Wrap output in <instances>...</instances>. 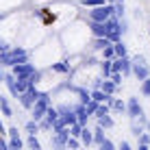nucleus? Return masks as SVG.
<instances>
[{
    "mask_svg": "<svg viewBox=\"0 0 150 150\" xmlns=\"http://www.w3.org/2000/svg\"><path fill=\"white\" fill-rule=\"evenodd\" d=\"M26 59H28V52L24 48H7L0 52V65H4V68H13V65L22 63Z\"/></svg>",
    "mask_w": 150,
    "mask_h": 150,
    "instance_id": "nucleus-1",
    "label": "nucleus"
},
{
    "mask_svg": "<svg viewBox=\"0 0 150 150\" xmlns=\"http://www.w3.org/2000/svg\"><path fill=\"white\" fill-rule=\"evenodd\" d=\"M111 15H113V4L107 2V4H100V7H91L89 20L91 22H107Z\"/></svg>",
    "mask_w": 150,
    "mask_h": 150,
    "instance_id": "nucleus-2",
    "label": "nucleus"
},
{
    "mask_svg": "<svg viewBox=\"0 0 150 150\" xmlns=\"http://www.w3.org/2000/svg\"><path fill=\"white\" fill-rule=\"evenodd\" d=\"M133 74H135L137 81H144L146 76H150V68H148L146 59H144L142 54H137L135 59H133Z\"/></svg>",
    "mask_w": 150,
    "mask_h": 150,
    "instance_id": "nucleus-3",
    "label": "nucleus"
},
{
    "mask_svg": "<svg viewBox=\"0 0 150 150\" xmlns=\"http://www.w3.org/2000/svg\"><path fill=\"white\" fill-rule=\"evenodd\" d=\"M33 72H35V65L28 63V61H22V63L13 65V74L18 76V79H28Z\"/></svg>",
    "mask_w": 150,
    "mask_h": 150,
    "instance_id": "nucleus-4",
    "label": "nucleus"
},
{
    "mask_svg": "<svg viewBox=\"0 0 150 150\" xmlns=\"http://www.w3.org/2000/svg\"><path fill=\"white\" fill-rule=\"evenodd\" d=\"M126 111H128V115H131V120H135V117H142V115H144V109H142V105H139V98H128Z\"/></svg>",
    "mask_w": 150,
    "mask_h": 150,
    "instance_id": "nucleus-5",
    "label": "nucleus"
},
{
    "mask_svg": "<svg viewBox=\"0 0 150 150\" xmlns=\"http://www.w3.org/2000/svg\"><path fill=\"white\" fill-rule=\"evenodd\" d=\"M89 28H91V33H94L96 37H107V33H109V24L107 22H91Z\"/></svg>",
    "mask_w": 150,
    "mask_h": 150,
    "instance_id": "nucleus-6",
    "label": "nucleus"
},
{
    "mask_svg": "<svg viewBox=\"0 0 150 150\" xmlns=\"http://www.w3.org/2000/svg\"><path fill=\"white\" fill-rule=\"evenodd\" d=\"M68 137H70V126H63V128L57 131V137L52 139V144L54 146H65V144H68Z\"/></svg>",
    "mask_w": 150,
    "mask_h": 150,
    "instance_id": "nucleus-7",
    "label": "nucleus"
},
{
    "mask_svg": "<svg viewBox=\"0 0 150 150\" xmlns=\"http://www.w3.org/2000/svg\"><path fill=\"white\" fill-rule=\"evenodd\" d=\"M4 83H7V87H9V94L13 98H18L20 91H18V83H15V74H4Z\"/></svg>",
    "mask_w": 150,
    "mask_h": 150,
    "instance_id": "nucleus-8",
    "label": "nucleus"
},
{
    "mask_svg": "<svg viewBox=\"0 0 150 150\" xmlns=\"http://www.w3.org/2000/svg\"><path fill=\"white\" fill-rule=\"evenodd\" d=\"M52 72H61V74H70L72 68H70V63L68 61H59V63H52V68H50Z\"/></svg>",
    "mask_w": 150,
    "mask_h": 150,
    "instance_id": "nucleus-9",
    "label": "nucleus"
},
{
    "mask_svg": "<svg viewBox=\"0 0 150 150\" xmlns=\"http://www.w3.org/2000/svg\"><path fill=\"white\" fill-rule=\"evenodd\" d=\"M0 111H2V115H4V117H13V109H11V105H9L7 98H2V96H0Z\"/></svg>",
    "mask_w": 150,
    "mask_h": 150,
    "instance_id": "nucleus-10",
    "label": "nucleus"
},
{
    "mask_svg": "<svg viewBox=\"0 0 150 150\" xmlns=\"http://www.w3.org/2000/svg\"><path fill=\"white\" fill-rule=\"evenodd\" d=\"M81 142L85 144V146L94 144V133H91V131H89L87 126H83V131H81Z\"/></svg>",
    "mask_w": 150,
    "mask_h": 150,
    "instance_id": "nucleus-11",
    "label": "nucleus"
},
{
    "mask_svg": "<svg viewBox=\"0 0 150 150\" xmlns=\"http://www.w3.org/2000/svg\"><path fill=\"white\" fill-rule=\"evenodd\" d=\"M100 89L105 91V94H113V91L117 89V85L113 83L111 79H102V85H100Z\"/></svg>",
    "mask_w": 150,
    "mask_h": 150,
    "instance_id": "nucleus-12",
    "label": "nucleus"
},
{
    "mask_svg": "<svg viewBox=\"0 0 150 150\" xmlns=\"http://www.w3.org/2000/svg\"><path fill=\"white\" fill-rule=\"evenodd\" d=\"M111 61H113V59H102L100 63H98V65H100V72H102V76H105V79H109V76H111Z\"/></svg>",
    "mask_w": 150,
    "mask_h": 150,
    "instance_id": "nucleus-13",
    "label": "nucleus"
},
{
    "mask_svg": "<svg viewBox=\"0 0 150 150\" xmlns=\"http://www.w3.org/2000/svg\"><path fill=\"white\" fill-rule=\"evenodd\" d=\"M105 128H102L100 126V124H98V126H96V131H94V144H96V146H100V144L102 142H105Z\"/></svg>",
    "mask_w": 150,
    "mask_h": 150,
    "instance_id": "nucleus-14",
    "label": "nucleus"
},
{
    "mask_svg": "<svg viewBox=\"0 0 150 150\" xmlns=\"http://www.w3.org/2000/svg\"><path fill=\"white\" fill-rule=\"evenodd\" d=\"M113 52H115V57H126V46L122 44V39L113 41Z\"/></svg>",
    "mask_w": 150,
    "mask_h": 150,
    "instance_id": "nucleus-15",
    "label": "nucleus"
},
{
    "mask_svg": "<svg viewBox=\"0 0 150 150\" xmlns=\"http://www.w3.org/2000/svg\"><path fill=\"white\" fill-rule=\"evenodd\" d=\"M46 120H48L50 124H54L57 120H59V109H52V107H48V111H46Z\"/></svg>",
    "mask_w": 150,
    "mask_h": 150,
    "instance_id": "nucleus-16",
    "label": "nucleus"
},
{
    "mask_svg": "<svg viewBox=\"0 0 150 150\" xmlns=\"http://www.w3.org/2000/svg\"><path fill=\"white\" fill-rule=\"evenodd\" d=\"M98 124H100L102 128H111L113 126V117L109 115V113H105L102 117H98Z\"/></svg>",
    "mask_w": 150,
    "mask_h": 150,
    "instance_id": "nucleus-17",
    "label": "nucleus"
},
{
    "mask_svg": "<svg viewBox=\"0 0 150 150\" xmlns=\"http://www.w3.org/2000/svg\"><path fill=\"white\" fill-rule=\"evenodd\" d=\"M107 96H111V94H105L102 89H94L91 91V100H96V102H105Z\"/></svg>",
    "mask_w": 150,
    "mask_h": 150,
    "instance_id": "nucleus-18",
    "label": "nucleus"
},
{
    "mask_svg": "<svg viewBox=\"0 0 150 150\" xmlns=\"http://www.w3.org/2000/svg\"><path fill=\"white\" fill-rule=\"evenodd\" d=\"M109 44H113V41H109L107 37H96V41H94V50H102V48H107Z\"/></svg>",
    "mask_w": 150,
    "mask_h": 150,
    "instance_id": "nucleus-19",
    "label": "nucleus"
},
{
    "mask_svg": "<svg viewBox=\"0 0 150 150\" xmlns=\"http://www.w3.org/2000/svg\"><path fill=\"white\" fill-rule=\"evenodd\" d=\"M126 9H124V2H113V15L115 18H124Z\"/></svg>",
    "mask_w": 150,
    "mask_h": 150,
    "instance_id": "nucleus-20",
    "label": "nucleus"
},
{
    "mask_svg": "<svg viewBox=\"0 0 150 150\" xmlns=\"http://www.w3.org/2000/svg\"><path fill=\"white\" fill-rule=\"evenodd\" d=\"M26 131H28V135H35V133L39 131V122H37V120H30V122H26Z\"/></svg>",
    "mask_w": 150,
    "mask_h": 150,
    "instance_id": "nucleus-21",
    "label": "nucleus"
},
{
    "mask_svg": "<svg viewBox=\"0 0 150 150\" xmlns=\"http://www.w3.org/2000/svg\"><path fill=\"white\" fill-rule=\"evenodd\" d=\"M81 131H83V124H79V122H74L70 126V135L72 137H81Z\"/></svg>",
    "mask_w": 150,
    "mask_h": 150,
    "instance_id": "nucleus-22",
    "label": "nucleus"
},
{
    "mask_svg": "<svg viewBox=\"0 0 150 150\" xmlns=\"http://www.w3.org/2000/svg\"><path fill=\"white\" fill-rule=\"evenodd\" d=\"M83 7H100V4H107V0H81Z\"/></svg>",
    "mask_w": 150,
    "mask_h": 150,
    "instance_id": "nucleus-23",
    "label": "nucleus"
},
{
    "mask_svg": "<svg viewBox=\"0 0 150 150\" xmlns=\"http://www.w3.org/2000/svg\"><path fill=\"white\" fill-rule=\"evenodd\" d=\"M102 57H105V59H115V52H113V44H109L107 48H102Z\"/></svg>",
    "mask_w": 150,
    "mask_h": 150,
    "instance_id": "nucleus-24",
    "label": "nucleus"
},
{
    "mask_svg": "<svg viewBox=\"0 0 150 150\" xmlns=\"http://www.w3.org/2000/svg\"><path fill=\"white\" fill-rule=\"evenodd\" d=\"M76 91H79V96H81V102H83V105H87V102L91 100V94H87L85 89H81V87H76Z\"/></svg>",
    "mask_w": 150,
    "mask_h": 150,
    "instance_id": "nucleus-25",
    "label": "nucleus"
},
{
    "mask_svg": "<svg viewBox=\"0 0 150 150\" xmlns=\"http://www.w3.org/2000/svg\"><path fill=\"white\" fill-rule=\"evenodd\" d=\"M142 94L144 96H150V76H146V79L142 81Z\"/></svg>",
    "mask_w": 150,
    "mask_h": 150,
    "instance_id": "nucleus-26",
    "label": "nucleus"
},
{
    "mask_svg": "<svg viewBox=\"0 0 150 150\" xmlns=\"http://www.w3.org/2000/svg\"><path fill=\"white\" fill-rule=\"evenodd\" d=\"M111 109H113V111H126V105H124L122 100H115V98H113V102H111Z\"/></svg>",
    "mask_w": 150,
    "mask_h": 150,
    "instance_id": "nucleus-27",
    "label": "nucleus"
},
{
    "mask_svg": "<svg viewBox=\"0 0 150 150\" xmlns=\"http://www.w3.org/2000/svg\"><path fill=\"white\" fill-rule=\"evenodd\" d=\"M98 105H100V102H96V100H89V102L85 105L87 113H89V115H94V113H96V109H98Z\"/></svg>",
    "mask_w": 150,
    "mask_h": 150,
    "instance_id": "nucleus-28",
    "label": "nucleus"
},
{
    "mask_svg": "<svg viewBox=\"0 0 150 150\" xmlns=\"http://www.w3.org/2000/svg\"><path fill=\"white\" fill-rule=\"evenodd\" d=\"M148 144H150V135H148V133H142V135H139V148L144 150Z\"/></svg>",
    "mask_w": 150,
    "mask_h": 150,
    "instance_id": "nucleus-29",
    "label": "nucleus"
},
{
    "mask_svg": "<svg viewBox=\"0 0 150 150\" xmlns=\"http://www.w3.org/2000/svg\"><path fill=\"white\" fill-rule=\"evenodd\" d=\"M26 144H28V148H33V150H39V142H37V137H35V135H28Z\"/></svg>",
    "mask_w": 150,
    "mask_h": 150,
    "instance_id": "nucleus-30",
    "label": "nucleus"
},
{
    "mask_svg": "<svg viewBox=\"0 0 150 150\" xmlns=\"http://www.w3.org/2000/svg\"><path fill=\"white\" fill-rule=\"evenodd\" d=\"M131 133H133L135 137L142 135V126H137V120H133V124H131Z\"/></svg>",
    "mask_w": 150,
    "mask_h": 150,
    "instance_id": "nucleus-31",
    "label": "nucleus"
},
{
    "mask_svg": "<svg viewBox=\"0 0 150 150\" xmlns=\"http://www.w3.org/2000/svg\"><path fill=\"white\" fill-rule=\"evenodd\" d=\"M65 146H68V148H79V146H81V144H79V137H72V135H70Z\"/></svg>",
    "mask_w": 150,
    "mask_h": 150,
    "instance_id": "nucleus-32",
    "label": "nucleus"
},
{
    "mask_svg": "<svg viewBox=\"0 0 150 150\" xmlns=\"http://www.w3.org/2000/svg\"><path fill=\"white\" fill-rule=\"evenodd\" d=\"M109 79H111L113 83H115V85H120V83H122V72H111V76H109Z\"/></svg>",
    "mask_w": 150,
    "mask_h": 150,
    "instance_id": "nucleus-33",
    "label": "nucleus"
},
{
    "mask_svg": "<svg viewBox=\"0 0 150 150\" xmlns=\"http://www.w3.org/2000/svg\"><path fill=\"white\" fill-rule=\"evenodd\" d=\"M120 30H122V35L128 33V22H126V18H120Z\"/></svg>",
    "mask_w": 150,
    "mask_h": 150,
    "instance_id": "nucleus-34",
    "label": "nucleus"
},
{
    "mask_svg": "<svg viewBox=\"0 0 150 150\" xmlns=\"http://www.w3.org/2000/svg\"><path fill=\"white\" fill-rule=\"evenodd\" d=\"M100 148H102V150H113L115 146H113V142H109V139H105V142L100 144Z\"/></svg>",
    "mask_w": 150,
    "mask_h": 150,
    "instance_id": "nucleus-35",
    "label": "nucleus"
},
{
    "mask_svg": "<svg viewBox=\"0 0 150 150\" xmlns=\"http://www.w3.org/2000/svg\"><path fill=\"white\" fill-rule=\"evenodd\" d=\"M9 135H11V137H20V133H18V128H15V126H11V128H9Z\"/></svg>",
    "mask_w": 150,
    "mask_h": 150,
    "instance_id": "nucleus-36",
    "label": "nucleus"
},
{
    "mask_svg": "<svg viewBox=\"0 0 150 150\" xmlns=\"http://www.w3.org/2000/svg\"><path fill=\"white\" fill-rule=\"evenodd\" d=\"M100 85H102V79H96L94 81V89H100Z\"/></svg>",
    "mask_w": 150,
    "mask_h": 150,
    "instance_id": "nucleus-37",
    "label": "nucleus"
},
{
    "mask_svg": "<svg viewBox=\"0 0 150 150\" xmlns=\"http://www.w3.org/2000/svg\"><path fill=\"white\" fill-rule=\"evenodd\" d=\"M120 148H122V150H128L131 146H128V142H122V144H120Z\"/></svg>",
    "mask_w": 150,
    "mask_h": 150,
    "instance_id": "nucleus-38",
    "label": "nucleus"
},
{
    "mask_svg": "<svg viewBox=\"0 0 150 150\" xmlns=\"http://www.w3.org/2000/svg\"><path fill=\"white\" fill-rule=\"evenodd\" d=\"M0 81H4V72H2V65H0Z\"/></svg>",
    "mask_w": 150,
    "mask_h": 150,
    "instance_id": "nucleus-39",
    "label": "nucleus"
},
{
    "mask_svg": "<svg viewBox=\"0 0 150 150\" xmlns=\"http://www.w3.org/2000/svg\"><path fill=\"white\" fill-rule=\"evenodd\" d=\"M2 133H4V126H2V122H0V135H2Z\"/></svg>",
    "mask_w": 150,
    "mask_h": 150,
    "instance_id": "nucleus-40",
    "label": "nucleus"
},
{
    "mask_svg": "<svg viewBox=\"0 0 150 150\" xmlns=\"http://www.w3.org/2000/svg\"><path fill=\"white\" fill-rule=\"evenodd\" d=\"M107 2H111V4H113V2H115V0H107Z\"/></svg>",
    "mask_w": 150,
    "mask_h": 150,
    "instance_id": "nucleus-41",
    "label": "nucleus"
},
{
    "mask_svg": "<svg viewBox=\"0 0 150 150\" xmlns=\"http://www.w3.org/2000/svg\"><path fill=\"white\" fill-rule=\"evenodd\" d=\"M115 2H124V0H115Z\"/></svg>",
    "mask_w": 150,
    "mask_h": 150,
    "instance_id": "nucleus-42",
    "label": "nucleus"
},
{
    "mask_svg": "<svg viewBox=\"0 0 150 150\" xmlns=\"http://www.w3.org/2000/svg\"><path fill=\"white\" fill-rule=\"evenodd\" d=\"M0 18H2V15H0Z\"/></svg>",
    "mask_w": 150,
    "mask_h": 150,
    "instance_id": "nucleus-43",
    "label": "nucleus"
}]
</instances>
